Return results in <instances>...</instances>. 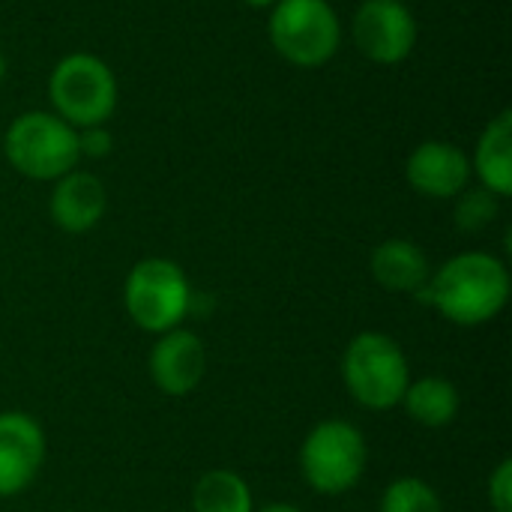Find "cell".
Masks as SVG:
<instances>
[{
	"instance_id": "1",
	"label": "cell",
	"mask_w": 512,
	"mask_h": 512,
	"mask_svg": "<svg viewBox=\"0 0 512 512\" xmlns=\"http://www.w3.org/2000/svg\"><path fill=\"white\" fill-rule=\"evenodd\" d=\"M510 291L507 264L492 252L474 249L453 255L438 270H432L417 300L432 306L456 327H483L507 309Z\"/></svg>"
},
{
	"instance_id": "2",
	"label": "cell",
	"mask_w": 512,
	"mask_h": 512,
	"mask_svg": "<svg viewBox=\"0 0 512 512\" xmlns=\"http://www.w3.org/2000/svg\"><path fill=\"white\" fill-rule=\"evenodd\" d=\"M342 384L366 411H393L411 384V366L402 345L381 330L357 333L342 354Z\"/></svg>"
},
{
	"instance_id": "3",
	"label": "cell",
	"mask_w": 512,
	"mask_h": 512,
	"mask_svg": "<svg viewBox=\"0 0 512 512\" xmlns=\"http://www.w3.org/2000/svg\"><path fill=\"white\" fill-rule=\"evenodd\" d=\"M369 465V447L360 426L330 417L309 429L300 444V474L315 495L339 498L360 486Z\"/></svg>"
},
{
	"instance_id": "4",
	"label": "cell",
	"mask_w": 512,
	"mask_h": 512,
	"mask_svg": "<svg viewBox=\"0 0 512 512\" xmlns=\"http://www.w3.org/2000/svg\"><path fill=\"white\" fill-rule=\"evenodd\" d=\"M117 75L114 69L87 51L66 54L54 63L48 75V102L51 111L66 120L72 129L105 126L117 108Z\"/></svg>"
},
{
	"instance_id": "5",
	"label": "cell",
	"mask_w": 512,
	"mask_h": 512,
	"mask_svg": "<svg viewBox=\"0 0 512 512\" xmlns=\"http://www.w3.org/2000/svg\"><path fill=\"white\" fill-rule=\"evenodd\" d=\"M3 153L21 177L54 183L78 168V129L54 111H24L6 129Z\"/></svg>"
},
{
	"instance_id": "6",
	"label": "cell",
	"mask_w": 512,
	"mask_h": 512,
	"mask_svg": "<svg viewBox=\"0 0 512 512\" xmlns=\"http://www.w3.org/2000/svg\"><path fill=\"white\" fill-rule=\"evenodd\" d=\"M276 54L297 69L330 63L342 45V21L330 0H279L267 21Z\"/></svg>"
},
{
	"instance_id": "7",
	"label": "cell",
	"mask_w": 512,
	"mask_h": 512,
	"mask_svg": "<svg viewBox=\"0 0 512 512\" xmlns=\"http://www.w3.org/2000/svg\"><path fill=\"white\" fill-rule=\"evenodd\" d=\"M192 285L186 270L171 258H141L123 282V306L132 324L162 336L189 318Z\"/></svg>"
},
{
	"instance_id": "8",
	"label": "cell",
	"mask_w": 512,
	"mask_h": 512,
	"mask_svg": "<svg viewBox=\"0 0 512 512\" xmlns=\"http://www.w3.org/2000/svg\"><path fill=\"white\" fill-rule=\"evenodd\" d=\"M351 36L363 57L396 66L417 48V18L402 0H363L351 18Z\"/></svg>"
},
{
	"instance_id": "9",
	"label": "cell",
	"mask_w": 512,
	"mask_h": 512,
	"mask_svg": "<svg viewBox=\"0 0 512 512\" xmlns=\"http://www.w3.org/2000/svg\"><path fill=\"white\" fill-rule=\"evenodd\" d=\"M45 432L27 411H0V501L24 495L45 465Z\"/></svg>"
},
{
	"instance_id": "10",
	"label": "cell",
	"mask_w": 512,
	"mask_h": 512,
	"mask_svg": "<svg viewBox=\"0 0 512 512\" xmlns=\"http://www.w3.org/2000/svg\"><path fill=\"white\" fill-rule=\"evenodd\" d=\"M150 381L162 396L183 399L198 390L207 375V348L195 330L174 327L156 339L147 357Z\"/></svg>"
},
{
	"instance_id": "11",
	"label": "cell",
	"mask_w": 512,
	"mask_h": 512,
	"mask_svg": "<svg viewBox=\"0 0 512 512\" xmlns=\"http://www.w3.org/2000/svg\"><path fill=\"white\" fill-rule=\"evenodd\" d=\"M471 177V156L450 141H423L405 159V180L423 198L453 201L471 186Z\"/></svg>"
},
{
	"instance_id": "12",
	"label": "cell",
	"mask_w": 512,
	"mask_h": 512,
	"mask_svg": "<svg viewBox=\"0 0 512 512\" xmlns=\"http://www.w3.org/2000/svg\"><path fill=\"white\" fill-rule=\"evenodd\" d=\"M105 210H108V192L96 174L72 168L60 180H54L48 198V216L60 231L87 234L102 222Z\"/></svg>"
},
{
	"instance_id": "13",
	"label": "cell",
	"mask_w": 512,
	"mask_h": 512,
	"mask_svg": "<svg viewBox=\"0 0 512 512\" xmlns=\"http://www.w3.org/2000/svg\"><path fill=\"white\" fill-rule=\"evenodd\" d=\"M369 273L384 291L417 297L432 276V264H429V255L423 252V246H417L414 240L390 237L372 249Z\"/></svg>"
},
{
	"instance_id": "14",
	"label": "cell",
	"mask_w": 512,
	"mask_h": 512,
	"mask_svg": "<svg viewBox=\"0 0 512 512\" xmlns=\"http://www.w3.org/2000/svg\"><path fill=\"white\" fill-rule=\"evenodd\" d=\"M471 174L501 201L512 195V111L504 108L486 123L471 156Z\"/></svg>"
},
{
	"instance_id": "15",
	"label": "cell",
	"mask_w": 512,
	"mask_h": 512,
	"mask_svg": "<svg viewBox=\"0 0 512 512\" xmlns=\"http://www.w3.org/2000/svg\"><path fill=\"white\" fill-rule=\"evenodd\" d=\"M402 408L417 426L447 429L450 423H456V417L462 411V393L450 378L426 375V378H417L408 384V390L402 396Z\"/></svg>"
},
{
	"instance_id": "16",
	"label": "cell",
	"mask_w": 512,
	"mask_h": 512,
	"mask_svg": "<svg viewBox=\"0 0 512 512\" xmlns=\"http://www.w3.org/2000/svg\"><path fill=\"white\" fill-rule=\"evenodd\" d=\"M192 512H255V498L237 471L213 468L192 489Z\"/></svg>"
},
{
	"instance_id": "17",
	"label": "cell",
	"mask_w": 512,
	"mask_h": 512,
	"mask_svg": "<svg viewBox=\"0 0 512 512\" xmlns=\"http://www.w3.org/2000/svg\"><path fill=\"white\" fill-rule=\"evenodd\" d=\"M378 512H444V501L426 480L399 477L384 489Z\"/></svg>"
},
{
	"instance_id": "18",
	"label": "cell",
	"mask_w": 512,
	"mask_h": 512,
	"mask_svg": "<svg viewBox=\"0 0 512 512\" xmlns=\"http://www.w3.org/2000/svg\"><path fill=\"white\" fill-rule=\"evenodd\" d=\"M456 207H453V222H456V228L462 231V234H480V231H486L495 219H498V213H501V198L498 195H492L489 189H483V186H477V189H465V192H459L456 198Z\"/></svg>"
},
{
	"instance_id": "19",
	"label": "cell",
	"mask_w": 512,
	"mask_h": 512,
	"mask_svg": "<svg viewBox=\"0 0 512 512\" xmlns=\"http://www.w3.org/2000/svg\"><path fill=\"white\" fill-rule=\"evenodd\" d=\"M489 507L492 512H512V459H501L489 474Z\"/></svg>"
},
{
	"instance_id": "20",
	"label": "cell",
	"mask_w": 512,
	"mask_h": 512,
	"mask_svg": "<svg viewBox=\"0 0 512 512\" xmlns=\"http://www.w3.org/2000/svg\"><path fill=\"white\" fill-rule=\"evenodd\" d=\"M111 147H114V141H111L108 126L78 129V150H81V156H87V159H105L111 153Z\"/></svg>"
},
{
	"instance_id": "21",
	"label": "cell",
	"mask_w": 512,
	"mask_h": 512,
	"mask_svg": "<svg viewBox=\"0 0 512 512\" xmlns=\"http://www.w3.org/2000/svg\"><path fill=\"white\" fill-rule=\"evenodd\" d=\"M255 512H306L300 510L297 504H288V501H276V504H267V507H261V510Z\"/></svg>"
},
{
	"instance_id": "22",
	"label": "cell",
	"mask_w": 512,
	"mask_h": 512,
	"mask_svg": "<svg viewBox=\"0 0 512 512\" xmlns=\"http://www.w3.org/2000/svg\"><path fill=\"white\" fill-rule=\"evenodd\" d=\"M246 6H255V9H273L279 0H243Z\"/></svg>"
},
{
	"instance_id": "23",
	"label": "cell",
	"mask_w": 512,
	"mask_h": 512,
	"mask_svg": "<svg viewBox=\"0 0 512 512\" xmlns=\"http://www.w3.org/2000/svg\"><path fill=\"white\" fill-rule=\"evenodd\" d=\"M3 78H6V54L0 48V84H3Z\"/></svg>"
}]
</instances>
